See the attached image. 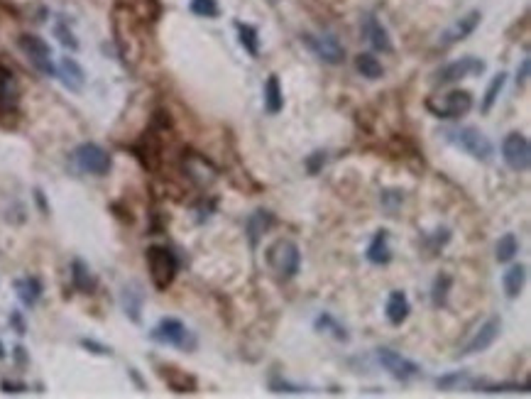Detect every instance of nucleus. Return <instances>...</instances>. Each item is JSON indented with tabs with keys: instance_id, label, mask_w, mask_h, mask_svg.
Wrapping results in <instances>:
<instances>
[{
	"instance_id": "e433bc0d",
	"label": "nucleus",
	"mask_w": 531,
	"mask_h": 399,
	"mask_svg": "<svg viewBox=\"0 0 531 399\" xmlns=\"http://www.w3.org/2000/svg\"><path fill=\"white\" fill-rule=\"evenodd\" d=\"M326 162H328V154H326L323 149H316V152H311V154L306 157L304 167H306V171H309L311 176H316V174H321V171H323Z\"/></svg>"
},
{
	"instance_id": "6e6552de",
	"label": "nucleus",
	"mask_w": 531,
	"mask_h": 399,
	"mask_svg": "<svg viewBox=\"0 0 531 399\" xmlns=\"http://www.w3.org/2000/svg\"><path fill=\"white\" fill-rule=\"evenodd\" d=\"M502 159L512 171H527L531 167V145L524 132H510L502 140Z\"/></svg>"
},
{
	"instance_id": "20e7f679",
	"label": "nucleus",
	"mask_w": 531,
	"mask_h": 399,
	"mask_svg": "<svg viewBox=\"0 0 531 399\" xmlns=\"http://www.w3.org/2000/svg\"><path fill=\"white\" fill-rule=\"evenodd\" d=\"M154 343H162V346H174V348H184V351H193L196 348V338L191 336V331L184 326V321L174 319V316H167L162 319L149 334Z\"/></svg>"
},
{
	"instance_id": "f8f14e48",
	"label": "nucleus",
	"mask_w": 531,
	"mask_h": 399,
	"mask_svg": "<svg viewBox=\"0 0 531 399\" xmlns=\"http://www.w3.org/2000/svg\"><path fill=\"white\" fill-rule=\"evenodd\" d=\"M500 331H502V319H500V316H490V319L485 321L478 331H475V336L470 338L466 346H463L461 356H475V353L488 351L492 343L500 338Z\"/></svg>"
},
{
	"instance_id": "a18cd8bd",
	"label": "nucleus",
	"mask_w": 531,
	"mask_h": 399,
	"mask_svg": "<svg viewBox=\"0 0 531 399\" xmlns=\"http://www.w3.org/2000/svg\"><path fill=\"white\" fill-rule=\"evenodd\" d=\"M35 196H37V203H40V208L44 211V213H47L49 208H47V201H44V193H42L40 189H37V191H35Z\"/></svg>"
},
{
	"instance_id": "f03ea898",
	"label": "nucleus",
	"mask_w": 531,
	"mask_h": 399,
	"mask_svg": "<svg viewBox=\"0 0 531 399\" xmlns=\"http://www.w3.org/2000/svg\"><path fill=\"white\" fill-rule=\"evenodd\" d=\"M264 260H267V267L279 280H294L301 270V250L291 238H277L264 250Z\"/></svg>"
},
{
	"instance_id": "72a5a7b5",
	"label": "nucleus",
	"mask_w": 531,
	"mask_h": 399,
	"mask_svg": "<svg viewBox=\"0 0 531 399\" xmlns=\"http://www.w3.org/2000/svg\"><path fill=\"white\" fill-rule=\"evenodd\" d=\"M529 382H502V385H478L475 392H485V395H500V392H529Z\"/></svg>"
},
{
	"instance_id": "b1692460",
	"label": "nucleus",
	"mask_w": 531,
	"mask_h": 399,
	"mask_svg": "<svg viewBox=\"0 0 531 399\" xmlns=\"http://www.w3.org/2000/svg\"><path fill=\"white\" fill-rule=\"evenodd\" d=\"M524 282H527V265H512V267L505 272V277H502L507 299H517L519 294H522Z\"/></svg>"
},
{
	"instance_id": "dca6fc26",
	"label": "nucleus",
	"mask_w": 531,
	"mask_h": 399,
	"mask_svg": "<svg viewBox=\"0 0 531 399\" xmlns=\"http://www.w3.org/2000/svg\"><path fill=\"white\" fill-rule=\"evenodd\" d=\"M274 223H277V218H274L272 211H267V208L252 211V213L247 216V220H245V233H247V238H250V245L257 248L259 245V238H262L264 233L272 228Z\"/></svg>"
},
{
	"instance_id": "a878e982",
	"label": "nucleus",
	"mask_w": 531,
	"mask_h": 399,
	"mask_svg": "<svg viewBox=\"0 0 531 399\" xmlns=\"http://www.w3.org/2000/svg\"><path fill=\"white\" fill-rule=\"evenodd\" d=\"M281 108H284V93H281L279 79L272 74L267 79V84H264V110L269 115H277L281 113Z\"/></svg>"
},
{
	"instance_id": "4468645a",
	"label": "nucleus",
	"mask_w": 531,
	"mask_h": 399,
	"mask_svg": "<svg viewBox=\"0 0 531 399\" xmlns=\"http://www.w3.org/2000/svg\"><path fill=\"white\" fill-rule=\"evenodd\" d=\"M363 37L372 44V49H377V52H395V47H392V40H390V32L382 27V22L375 18L372 13H368L363 18Z\"/></svg>"
},
{
	"instance_id": "f257e3e1",
	"label": "nucleus",
	"mask_w": 531,
	"mask_h": 399,
	"mask_svg": "<svg viewBox=\"0 0 531 399\" xmlns=\"http://www.w3.org/2000/svg\"><path fill=\"white\" fill-rule=\"evenodd\" d=\"M441 135H444V140L451 142L453 147H458L461 152L470 154L473 159H480V162H490L492 154H495V145L490 142V137L473 125L446 127Z\"/></svg>"
},
{
	"instance_id": "c756f323",
	"label": "nucleus",
	"mask_w": 531,
	"mask_h": 399,
	"mask_svg": "<svg viewBox=\"0 0 531 399\" xmlns=\"http://www.w3.org/2000/svg\"><path fill=\"white\" fill-rule=\"evenodd\" d=\"M517 252H519V240H517V235L514 233H505V235L497 240V245H495V257H497V262H502V265H507V262H512L514 257H517Z\"/></svg>"
},
{
	"instance_id": "1a4fd4ad",
	"label": "nucleus",
	"mask_w": 531,
	"mask_h": 399,
	"mask_svg": "<svg viewBox=\"0 0 531 399\" xmlns=\"http://www.w3.org/2000/svg\"><path fill=\"white\" fill-rule=\"evenodd\" d=\"M18 47L22 49V54L30 59L32 66H35L40 74H44V76H54V74H57V69H54V64H52V49H49V44L44 42L42 37H37V35H20Z\"/></svg>"
},
{
	"instance_id": "aec40b11",
	"label": "nucleus",
	"mask_w": 531,
	"mask_h": 399,
	"mask_svg": "<svg viewBox=\"0 0 531 399\" xmlns=\"http://www.w3.org/2000/svg\"><path fill=\"white\" fill-rule=\"evenodd\" d=\"M409 314H412V304H409V297L404 294V292H399V289L390 292V297H387V304H385L387 321H390L392 326H402L404 321L409 319Z\"/></svg>"
},
{
	"instance_id": "49530a36",
	"label": "nucleus",
	"mask_w": 531,
	"mask_h": 399,
	"mask_svg": "<svg viewBox=\"0 0 531 399\" xmlns=\"http://www.w3.org/2000/svg\"><path fill=\"white\" fill-rule=\"evenodd\" d=\"M5 358V346H3V341H0V360Z\"/></svg>"
},
{
	"instance_id": "58836bf2",
	"label": "nucleus",
	"mask_w": 531,
	"mask_h": 399,
	"mask_svg": "<svg viewBox=\"0 0 531 399\" xmlns=\"http://www.w3.org/2000/svg\"><path fill=\"white\" fill-rule=\"evenodd\" d=\"M54 32H57L59 42H62L64 47H69V49H79V42L74 40V35H71V30L64 25V22H59V25L54 27Z\"/></svg>"
},
{
	"instance_id": "7ed1b4c3",
	"label": "nucleus",
	"mask_w": 531,
	"mask_h": 399,
	"mask_svg": "<svg viewBox=\"0 0 531 399\" xmlns=\"http://www.w3.org/2000/svg\"><path fill=\"white\" fill-rule=\"evenodd\" d=\"M147 270L149 277H152V284L159 292H167L174 284L176 272H179V260H176V255L169 248L152 245L147 248Z\"/></svg>"
},
{
	"instance_id": "f704fd0d",
	"label": "nucleus",
	"mask_w": 531,
	"mask_h": 399,
	"mask_svg": "<svg viewBox=\"0 0 531 399\" xmlns=\"http://www.w3.org/2000/svg\"><path fill=\"white\" fill-rule=\"evenodd\" d=\"M380 203L385 211H390V216L397 213V208L404 203V191L402 189H382L380 191Z\"/></svg>"
},
{
	"instance_id": "cd10ccee",
	"label": "nucleus",
	"mask_w": 531,
	"mask_h": 399,
	"mask_svg": "<svg viewBox=\"0 0 531 399\" xmlns=\"http://www.w3.org/2000/svg\"><path fill=\"white\" fill-rule=\"evenodd\" d=\"M451 287H453V277L441 272L431 284V304L434 309H446L448 307V294H451Z\"/></svg>"
},
{
	"instance_id": "5701e85b",
	"label": "nucleus",
	"mask_w": 531,
	"mask_h": 399,
	"mask_svg": "<svg viewBox=\"0 0 531 399\" xmlns=\"http://www.w3.org/2000/svg\"><path fill=\"white\" fill-rule=\"evenodd\" d=\"M71 282H74L76 289L84 292V294H91V292L96 289V284H98L96 277L91 275L88 265L81 257H76L74 262H71Z\"/></svg>"
},
{
	"instance_id": "423d86ee",
	"label": "nucleus",
	"mask_w": 531,
	"mask_h": 399,
	"mask_svg": "<svg viewBox=\"0 0 531 399\" xmlns=\"http://www.w3.org/2000/svg\"><path fill=\"white\" fill-rule=\"evenodd\" d=\"M74 162L81 171H86V174H96V176L108 174L110 167H113L110 154L101 145H96V142H84V145L76 147Z\"/></svg>"
},
{
	"instance_id": "412c9836",
	"label": "nucleus",
	"mask_w": 531,
	"mask_h": 399,
	"mask_svg": "<svg viewBox=\"0 0 531 399\" xmlns=\"http://www.w3.org/2000/svg\"><path fill=\"white\" fill-rule=\"evenodd\" d=\"M57 74H59V79H62V84L74 93H79L86 84L84 69H81V66L76 64V59H71V57H64L62 62H59Z\"/></svg>"
},
{
	"instance_id": "bb28decb",
	"label": "nucleus",
	"mask_w": 531,
	"mask_h": 399,
	"mask_svg": "<svg viewBox=\"0 0 531 399\" xmlns=\"http://www.w3.org/2000/svg\"><path fill=\"white\" fill-rule=\"evenodd\" d=\"M355 69H358V74L365 76V79H370V81H377V79H382V76H385V69H382V64H380V59L372 57L370 52L358 54V57H355Z\"/></svg>"
},
{
	"instance_id": "0eeeda50",
	"label": "nucleus",
	"mask_w": 531,
	"mask_h": 399,
	"mask_svg": "<svg viewBox=\"0 0 531 399\" xmlns=\"http://www.w3.org/2000/svg\"><path fill=\"white\" fill-rule=\"evenodd\" d=\"M375 360L380 363V368L387 370L392 378L399 380V382H409V380L422 375V365H417L414 360L399 356V353L392 351V348H377V351H375Z\"/></svg>"
},
{
	"instance_id": "ea45409f",
	"label": "nucleus",
	"mask_w": 531,
	"mask_h": 399,
	"mask_svg": "<svg viewBox=\"0 0 531 399\" xmlns=\"http://www.w3.org/2000/svg\"><path fill=\"white\" fill-rule=\"evenodd\" d=\"M81 348H86V351L93 353V356H113V351H110L108 346H103V343H96L93 338H81Z\"/></svg>"
},
{
	"instance_id": "6ab92c4d",
	"label": "nucleus",
	"mask_w": 531,
	"mask_h": 399,
	"mask_svg": "<svg viewBox=\"0 0 531 399\" xmlns=\"http://www.w3.org/2000/svg\"><path fill=\"white\" fill-rule=\"evenodd\" d=\"M20 101V88L15 74L0 64V110H15Z\"/></svg>"
},
{
	"instance_id": "7c9ffc66",
	"label": "nucleus",
	"mask_w": 531,
	"mask_h": 399,
	"mask_svg": "<svg viewBox=\"0 0 531 399\" xmlns=\"http://www.w3.org/2000/svg\"><path fill=\"white\" fill-rule=\"evenodd\" d=\"M505 84H507V74H505V71H500V74L490 81L488 91H485V96H483V103H480V110H483V113H490V110L495 108L500 93L505 91Z\"/></svg>"
},
{
	"instance_id": "a211bd4d",
	"label": "nucleus",
	"mask_w": 531,
	"mask_h": 399,
	"mask_svg": "<svg viewBox=\"0 0 531 399\" xmlns=\"http://www.w3.org/2000/svg\"><path fill=\"white\" fill-rule=\"evenodd\" d=\"M159 375H162V380L167 382V387L171 392H179V395H191V392L198 390L196 378H193V375H186L184 370H179V368L162 365V368H159Z\"/></svg>"
},
{
	"instance_id": "4be33fe9",
	"label": "nucleus",
	"mask_w": 531,
	"mask_h": 399,
	"mask_svg": "<svg viewBox=\"0 0 531 399\" xmlns=\"http://www.w3.org/2000/svg\"><path fill=\"white\" fill-rule=\"evenodd\" d=\"M313 329H316L318 334H331L336 341H340V343L350 341V334H348L345 326H343L340 321L336 319L333 314H328V312H321L316 319H313Z\"/></svg>"
},
{
	"instance_id": "4c0bfd02",
	"label": "nucleus",
	"mask_w": 531,
	"mask_h": 399,
	"mask_svg": "<svg viewBox=\"0 0 531 399\" xmlns=\"http://www.w3.org/2000/svg\"><path fill=\"white\" fill-rule=\"evenodd\" d=\"M426 240H429V250L431 252H439L441 248H444L446 243L451 240V230H448V228H439V230L431 233V235H426Z\"/></svg>"
},
{
	"instance_id": "9d476101",
	"label": "nucleus",
	"mask_w": 531,
	"mask_h": 399,
	"mask_svg": "<svg viewBox=\"0 0 531 399\" xmlns=\"http://www.w3.org/2000/svg\"><path fill=\"white\" fill-rule=\"evenodd\" d=\"M485 69H488V64H485L483 59H478V57H463V59H456V62L441 66V69L436 71L434 84H439V86L456 84V81L466 79V76H480Z\"/></svg>"
},
{
	"instance_id": "79ce46f5",
	"label": "nucleus",
	"mask_w": 531,
	"mask_h": 399,
	"mask_svg": "<svg viewBox=\"0 0 531 399\" xmlns=\"http://www.w3.org/2000/svg\"><path fill=\"white\" fill-rule=\"evenodd\" d=\"M529 69H531V62L529 59H524L522 66H519V71H517V86H524L529 81Z\"/></svg>"
},
{
	"instance_id": "f3484780",
	"label": "nucleus",
	"mask_w": 531,
	"mask_h": 399,
	"mask_svg": "<svg viewBox=\"0 0 531 399\" xmlns=\"http://www.w3.org/2000/svg\"><path fill=\"white\" fill-rule=\"evenodd\" d=\"M142 302H145V294H142V287L137 282H130V284L123 287V292H120V307H123L125 316H128L132 324H140L142 321Z\"/></svg>"
},
{
	"instance_id": "473e14b6",
	"label": "nucleus",
	"mask_w": 531,
	"mask_h": 399,
	"mask_svg": "<svg viewBox=\"0 0 531 399\" xmlns=\"http://www.w3.org/2000/svg\"><path fill=\"white\" fill-rule=\"evenodd\" d=\"M191 13L198 15V18H218L220 15V5L218 0H191Z\"/></svg>"
},
{
	"instance_id": "2f4dec72",
	"label": "nucleus",
	"mask_w": 531,
	"mask_h": 399,
	"mask_svg": "<svg viewBox=\"0 0 531 399\" xmlns=\"http://www.w3.org/2000/svg\"><path fill=\"white\" fill-rule=\"evenodd\" d=\"M269 390H272L274 395H306V392H311L309 387L294 385V382L284 380L281 375H277V373L269 375Z\"/></svg>"
},
{
	"instance_id": "393cba45",
	"label": "nucleus",
	"mask_w": 531,
	"mask_h": 399,
	"mask_svg": "<svg viewBox=\"0 0 531 399\" xmlns=\"http://www.w3.org/2000/svg\"><path fill=\"white\" fill-rule=\"evenodd\" d=\"M15 292H18V299L25 307H35L42 297V282L37 277H22L15 282Z\"/></svg>"
},
{
	"instance_id": "c85d7f7f",
	"label": "nucleus",
	"mask_w": 531,
	"mask_h": 399,
	"mask_svg": "<svg viewBox=\"0 0 531 399\" xmlns=\"http://www.w3.org/2000/svg\"><path fill=\"white\" fill-rule=\"evenodd\" d=\"M237 37L240 44L250 57H259V32L255 25H247V22H235Z\"/></svg>"
},
{
	"instance_id": "37998d69",
	"label": "nucleus",
	"mask_w": 531,
	"mask_h": 399,
	"mask_svg": "<svg viewBox=\"0 0 531 399\" xmlns=\"http://www.w3.org/2000/svg\"><path fill=\"white\" fill-rule=\"evenodd\" d=\"M10 324L15 326V334H25V319H22L18 312L10 314Z\"/></svg>"
},
{
	"instance_id": "a19ab883",
	"label": "nucleus",
	"mask_w": 531,
	"mask_h": 399,
	"mask_svg": "<svg viewBox=\"0 0 531 399\" xmlns=\"http://www.w3.org/2000/svg\"><path fill=\"white\" fill-rule=\"evenodd\" d=\"M0 390H3L5 395H22V392L27 390V385H22V382H10V380H3V382H0Z\"/></svg>"
},
{
	"instance_id": "9b49d317",
	"label": "nucleus",
	"mask_w": 531,
	"mask_h": 399,
	"mask_svg": "<svg viewBox=\"0 0 531 399\" xmlns=\"http://www.w3.org/2000/svg\"><path fill=\"white\" fill-rule=\"evenodd\" d=\"M301 42L326 64H340L345 59V47L333 35H301Z\"/></svg>"
},
{
	"instance_id": "ddd939ff",
	"label": "nucleus",
	"mask_w": 531,
	"mask_h": 399,
	"mask_svg": "<svg viewBox=\"0 0 531 399\" xmlns=\"http://www.w3.org/2000/svg\"><path fill=\"white\" fill-rule=\"evenodd\" d=\"M480 10H470L468 15H463L461 20L456 22L453 27H448V30L444 32V37L439 40V47H453V44H458V42H463L466 37H470L475 32V27L480 25Z\"/></svg>"
},
{
	"instance_id": "2eb2a0df",
	"label": "nucleus",
	"mask_w": 531,
	"mask_h": 399,
	"mask_svg": "<svg viewBox=\"0 0 531 399\" xmlns=\"http://www.w3.org/2000/svg\"><path fill=\"white\" fill-rule=\"evenodd\" d=\"M365 257H368L370 265L375 267H385V265L392 262V248H390V230L380 228L370 240L368 250H365Z\"/></svg>"
},
{
	"instance_id": "39448f33",
	"label": "nucleus",
	"mask_w": 531,
	"mask_h": 399,
	"mask_svg": "<svg viewBox=\"0 0 531 399\" xmlns=\"http://www.w3.org/2000/svg\"><path fill=\"white\" fill-rule=\"evenodd\" d=\"M426 108H429L436 118L458 120V118H463V115H468L470 110H473V93L458 88V91L446 93L439 103H436L434 98H429V101H426Z\"/></svg>"
},
{
	"instance_id": "c03bdc74",
	"label": "nucleus",
	"mask_w": 531,
	"mask_h": 399,
	"mask_svg": "<svg viewBox=\"0 0 531 399\" xmlns=\"http://www.w3.org/2000/svg\"><path fill=\"white\" fill-rule=\"evenodd\" d=\"M15 360H18L20 365H25V363H27V353H25V348H22V346L15 348Z\"/></svg>"
},
{
	"instance_id": "c9c22d12",
	"label": "nucleus",
	"mask_w": 531,
	"mask_h": 399,
	"mask_svg": "<svg viewBox=\"0 0 531 399\" xmlns=\"http://www.w3.org/2000/svg\"><path fill=\"white\" fill-rule=\"evenodd\" d=\"M470 375L466 370H456V373H448V375H441V378H436V385H439V390H456L458 385H463V382H468Z\"/></svg>"
}]
</instances>
